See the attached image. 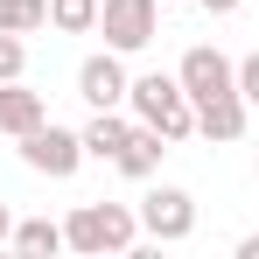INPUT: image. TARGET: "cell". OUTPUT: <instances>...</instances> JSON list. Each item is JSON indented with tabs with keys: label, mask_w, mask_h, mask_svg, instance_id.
Masks as SVG:
<instances>
[{
	"label": "cell",
	"mask_w": 259,
	"mask_h": 259,
	"mask_svg": "<svg viewBox=\"0 0 259 259\" xmlns=\"http://www.w3.org/2000/svg\"><path fill=\"white\" fill-rule=\"evenodd\" d=\"M126 112L140 119V126H154L161 140H168V147L196 133V98L182 91V77H161V70L133 77V91H126Z\"/></svg>",
	"instance_id": "1"
},
{
	"label": "cell",
	"mask_w": 259,
	"mask_h": 259,
	"mask_svg": "<svg viewBox=\"0 0 259 259\" xmlns=\"http://www.w3.org/2000/svg\"><path fill=\"white\" fill-rule=\"evenodd\" d=\"M63 238H70V252H84V259L133 252L140 245V210L133 203H77L63 217Z\"/></svg>",
	"instance_id": "2"
},
{
	"label": "cell",
	"mask_w": 259,
	"mask_h": 259,
	"mask_svg": "<svg viewBox=\"0 0 259 259\" xmlns=\"http://www.w3.org/2000/svg\"><path fill=\"white\" fill-rule=\"evenodd\" d=\"M21 161H28L35 175H49V182H70L91 154H84V133H70V126H56V119H42V126L21 133Z\"/></svg>",
	"instance_id": "3"
},
{
	"label": "cell",
	"mask_w": 259,
	"mask_h": 259,
	"mask_svg": "<svg viewBox=\"0 0 259 259\" xmlns=\"http://www.w3.org/2000/svg\"><path fill=\"white\" fill-rule=\"evenodd\" d=\"M140 231H147L154 245H182V238L196 231V196L175 189V182H147V196H140Z\"/></svg>",
	"instance_id": "4"
},
{
	"label": "cell",
	"mask_w": 259,
	"mask_h": 259,
	"mask_svg": "<svg viewBox=\"0 0 259 259\" xmlns=\"http://www.w3.org/2000/svg\"><path fill=\"white\" fill-rule=\"evenodd\" d=\"M98 28H105V42L112 49H147L154 42V28H161V0H98Z\"/></svg>",
	"instance_id": "5"
},
{
	"label": "cell",
	"mask_w": 259,
	"mask_h": 259,
	"mask_svg": "<svg viewBox=\"0 0 259 259\" xmlns=\"http://www.w3.org/2000/svg\"><path fill=\"white\" fill-rule=\"evenodd\" d=\"M126 91H133V77H126V49H98V56H84L77 63V98H84L91 112H105V105H126Z\"/></svg>",
	"instance_id": "6"
},
{
	"label": "cell",
	"mask_w": 259,
	"mask_h": 259,
	"mask_svg": "<svg viewBox=\"0 0 259 259\" xmlns=\"http://www.w3.org/2000/svg\"><path fill=\"white\" fill-rule=\"evenodd\" d=\"M175 77H182V91L203 105V98H217V91H231V84H238V63H231L217 42H196V49H182Z\"/></svg>",
	"instance_id": "7"
},
{
	"label": "cell",
	"mask_w": 259,
	"mask_h": 259,
	"mask_svg": "<svg viewBox=\"0 0 259 259\" xmlns=\"http://www.w3.org/2000/svg\"><path fill=\"white\" fill-rule=\"evenodd\" d=\"M245 126H252V105H245L238 84L196 105V133H203V140H245Z\"/></svg>",
	"instance_id": "8"
},
{
	"label": "cell",
	"mask_w": 259,
	"mask_h": 259,
	"mask_svg": "<svg viewBox=\"0 0 259 259\" xmlns=\"http://www.w3.org/2000/svg\"><path fill=\"white\" fill-rule=\"evenodd\" d=\"M161 154H168V140H161V133H154V126H133L126 147L112 154V168L126 175V182H154V175H161Z\"/></svg>",
	"instance_id": "9"
},
{
	"label": "cell",
	"mask_w": 259,
	"mask_h": 259,
	"mask_svg": "<svg viewBox=\"0 0 259 259\" xmlns=\"http://www.w3.org/2000/svg\"><path fill=\"white\" fill-rule=\"evenodd\" d=\"M42 119H49V98H42V91H28L21 77H7V84H0V133H14V140H21V133L42 126Z\"/></svg>",
	"instance_id": "10"
},
{
	"label": "cell",
	"mask_w": 259,
	"mask_h": 259,
	"mask_svg": "<svg viewBox=\"0 0 259 259\" xmlns=\"http://www.w3.org/2000/svg\"><path fill=\"white\" fill-rule=\"evenodd\" d=\"M133 126H140V119H133V112H119V105L91 112V119H84V154H91V161H112V154L126 147V133H133Z\"/></svg>",
	"instance_id": "11"
},
{
	"label": "cell",
	"mask_w": 259,
	"mask_h": 259,
	"mask_svg": "<svg viewBox=\"0 0 259 259\" xmlns=\"http://www.w3.org/2000/svg\"><path fill=\"white\" fill-rule=\"evenodd\" d=\"M7 245H14V252H35V259H42V252H70V238H63L56 217H21Z\"/></svg>",
	"instance_id": "12"
},
{
	"label": "cell",
	"mask_w": 259,
	"mask_h": 259,
	"mask_svg": "<svg viewBox=\"0 0 259 259\" xmlns=\"http://www.w3.org/2000/svg\"><path fill=\"white\" fill-rule=\"evenodd\" d=\"M49 28H63V35H91V28H98V0H49Z\"/></svg>",
	"instance_id": "13"
},
{
	"label": "cell",
	"mask_w": 259,
	"mask_h": 259,
	"mask_svg": "<svg viewBox=\"0 0 259 259\" xmlns=\"http://www.w3.org/2000/svg\"><path fill=\"white\" fill-rule=\"evenodd\" d=\"M49 21V0H0V28L7 35H35Z\"/></svg>",
	"instance_id": "14"
},
{
	"label": "cell",
	"mask_w": 259,
	"mask_h": 259,
	"mask_svg": "<svg viewBox=\"0 0 259 259\" xmlns=\"http://www.w3.org/2000/svg\"><path fill=\"white\" fill-rule=\"evenodd\" d=\"M21 70H28V42L0 28V84H7V77H21Z\"/></svg>",
	"instance_id": "15"
},
{
	"label": "cell",
	"mask_w": 259,
	"mask_h": 259,
	"mask_svg": "<svg viewBox=\"0 0 259 259\" xmlns=\"http://www.w3.org/2000/svg\"><path fill=\"white\" fill-rule=\"evenodd\" d=\"M238 91H245V105H259V49L238 56Z\"/></svg>",
	"instance_id": "16"
},
{
	"label": "cell",
	"mask_w": 259,
	"mask_h": 259,
	"mask_svg": "<svg viewBox=\"0 0 259 259\" xmlns=\"http://www.w3.org/2000/svg\"><path fill=\"white\" fill-rule=\"evenodd\" d=\"M196 7H203V14H238L245 0H196Z\"/></svg>",
	"instance_id": "17"
},
{
	"label": "cell",
	"mask_w": 259,
	"mask_h": 259,
	"mask_svg": "<svg viewBox=\"0 0 259 259\" xmlns=\"http://www.w3.org/2000/svg\"><path fill=\"white\" fill-rule=\"evenodd\" d=\"M238 259H259V231H245V238H238Z\"/></svg>",
	"instance_id": "18"
},
{
	"label": "cell",
	"mask_w": 259,
	"mask_h": 259,
	"mask_svg": "<svg viewBox=\"0 0 259 259\" xmlns=\"http://www.w3.org/2000/svg\"><path fill=\"white\" fill-rule=\"evenodd\" d=\"M7 238H14V217H7V203H0V245H7Z\"/></svg>",
	"instance_id": "19"
},
{
	"label": "cell",
	"mask_w": 259,
	"mask_h": 259,
	"mask_svg": "<svg viewBox=\"0 0 259 259\" xmlns=\"http://www.w3.org/2000/svg\"><path fill=\"white\" fill-rule=\"evenodd\" d=\"M252 168H259V154H252Z\"/></svg>",
	"instance_id": "20"
}]
</instances>
